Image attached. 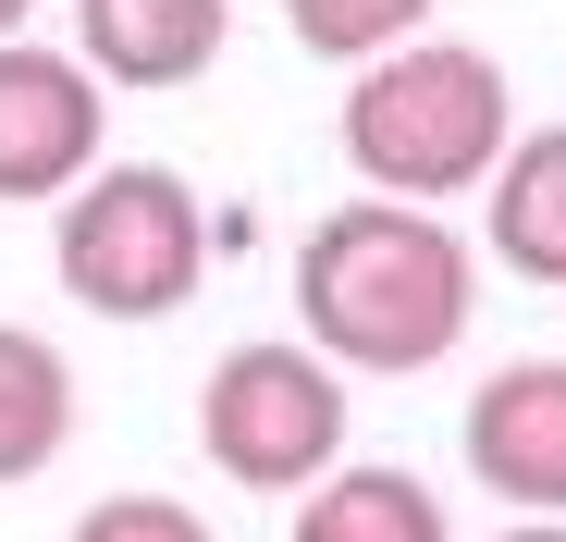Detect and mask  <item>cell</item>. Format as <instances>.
<instances>
[{
    "instance_id": "6da1fadb",
    "label": "cell",
    "mask_w": 566,
    "mask_h": 542,
    "mask_svg": "<svg viewBox=\"0 0 566 542\" xmlns=\"http://www.w3.org/2000/svg\"><path fill=\"white\" fill-rule=\"evenodd\" d=\"M468 309H481V259L443 210L407 198H345L308 222L296 247V321L333 371H443L468 345Z\"/></svg>"
},
{
    "instance_id": "7a4b0ae2",
    "label": "cell",
    "mask_w": 566,
    "mask_h": 542,
    "mask_svg": "<svg viewBox=\"0 0 566 542\" xmlns=\"http://www.w3.org/2000/svg\"><path fill=\"white\" fill-rule=\"evenodd\" d=\"M505 136H517V86H505L493 50H468V38H395L345 86V160H357V186L407 198V210L468 198L505 160Z\"/></svg>"
},
{
    "instance_id": "3957f363",
    "label": "cell",
    "mask_w": 566,
    "mask_h": 542,
    "mask_svg": "<svg viewBox=\"0 0 566 542\" xmlns=\"http://www.w3.org/2000/svg\"><path fill=\"white\" fill-rule=\"evenodd\" d=\"M50 271L74 309L99 321H172L210 271V210L172 160H99L62 186V234H50Z\"/></svg>"
},
{
    "instance_id": "277c9868",
    "label": "cell",
    "mask_w": 566,
    "mask_h": 542,
    "mask_svg": "<svg viewBox=\"0 0 566 542\" xmlns=\"http://www.w3.org/2000/svg\"><path fill=\"white\" fill-rule=\"evenodd\" d=\"M345 371L296 333H259L234 345L222 371L198 383V444L234 493H308L321 469H345Z\"/></svg>"
},
{
    "instance_id": "5b68a950",
    "label": "cell",
    "mask_w": 566,
    "mask_h": 542,
    "mask_svg": "<svg viewBox=\"0 0 566 542\" xmlns=\"http://www.w3.org/2000/svg\"><path fill=\"white\" fill-rule=\"evenodd\" d=\"M99 74L74 50L0 38V210L13 198H62L74 173H99Z\"/></svg>"
},
{
    "instance_id": "8992f818",
    "label": "cell",
    "mask_w": 566,
    "mask_h": 542,
    "mask_svg": "<svg viewBox=\"0 0 566 542\" xmlns=\"http://www.w3.org/2000/svg\"><path fill=\"white\" fill-rule=\"evenodd\" d=\"M468 481L530 518H566V357H505L468 395Z\"/></svg>"
},
{
    "instance_id": "52a82bcc",
    "label": "cell",
    "mask_w": 566,
    "mask_h": 542,
    "mask_svg": "<svg viewBox=\"0 0 566 542\" xmlns=\"http://www.w3.org/2000/svg\"><path fill=\"white\" fill-rule=\"evenodd\" d=\"M234 38V0H74V50L99 86H198Z\"/></svg>"
},
{
    "instance_id": "ba28073f",
    "label": "cell",
    "mask_w": 566,
    "mask_h": 542,
    "mask_svg": "<svg viewBox=\"0 0 566 542\" xmlns=\"http://www.w3.org/2000/svg\"><path fill=\"white\" fill-rule=\"evenodd\" d=\"M481 186H493V259L517 271V284L566 296V124L505 136V160L481 173Z\"/></svg>"
},
{
    "instance_id": "9c48e42d",
    "label": "cell",
    "mask_w": 566,
    "mask_h": 542,
    "mask_svg": "<svg viewBox=\"0 0 566 542\" xmlns=\"http://www.w3.org/2000/svg\"><path fill=\"white\" fill-rule=\"evenodd\" d=\"M296 542H455V518H443V493L419 481V469H321L308 481V505H296Z\"/></svg>"
},
{
    "instance_id": "30bf717a",
    "label": "cell",
    "mask_w": 566,
    "mask_h": 542,
    "mask_svg": "<svg viewBox=\"0 0 566 542\" xmlns=\"http://www.w3.org/2000/svg\"><path fill=\"white\" fill-rule=\"evenodd\" d=\"M62 444H74V357L25 321H0V493L38 481Z\"/></svg>"
},
{
    "instance_id": "8fae6325",
    "label": "cell",
    "mask_w": 566,
    "mask_h": 542,
    "mask_svg": "<svg viewBox=\"0 0 566 542\" xmlns=\"http://www.w3.org/2000/svg\"><path fill=\"white\" fill-rule=\"evenodd\" d=\"M431 0H283V25H296V50L321 62H382L395 38H419Z\"/></svg>"
},
{
    "instance_id": "7c38bea8",
    "label": "cell",
    "mask_w": 566,
    "mask_h": 542,
    "mask_svg": "<svg viewBox=\"0 0 566 542\" xmlns=\"http://www.w3.org/2000/svg\"><path fill=\"white\" fill-rule=\"evenodd\" d=\"M74 542H222V530L185 505V493H99V505L74 518Z\"/></svg>"
},
{
    "instance_id": "4fadbf2b",
    "label": "cell",
    "mask_w": 566,
    "mask_h": 542,
    "mask_svg": "<svg viewBox=\"0 0 566 542\" xmlns=\"http://www.w3.org/2000/svg\"><path fill=\"white\" fill-rule=\"evenodd\" d=\"M493 542H566V518H517V530H493Z\"/></svg>"
},
{
    "instance_id": "5bb4252c",
    "label": "cell",
    "mask_w": 566,
    "mask_h": 542,
    "mask_svg": "<svg viewBox=\"0 0 566 542\" xmlns=\"http://www.w3.org/2000/svg\"><path fill=\"white\" fill-rule=\"evenodd\" d=\"M25 13H38V0H0V38H25Z\"/></svg>"
}]
</instances>
